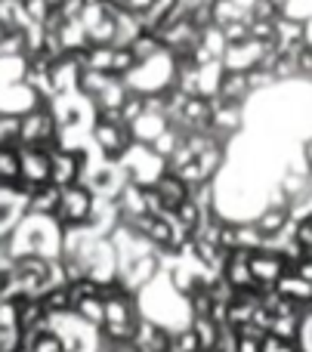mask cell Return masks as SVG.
<instances>
[{
  "label": "cell",
  "mask_w": 312,
  "mask_h": 352,
  "mask_svg": "<svg viewBox=\"0 0 312 352\" xmlns=\"http://www.w3.org/2000/svg\"><path fill=\"white\" fill-rule=\"evenodd\" d=\"M93 207H96V195H93L87 186L62 188L59 210H56L53 219L62 226V232L65 229H80V226H90Z\"/></svg>",
  "instance_id": "cell-1"
},
{
  "label": "cell",
  "mask_w": 312,
  "mask_h": 352,
  "mask_svg": "<svg viewBox=\"0 0 312 352\" xmlns=\"http://www.w3.org/2000/svg\"><path fill=\"white\" fill-rule=\"evenodd\" d=\"M266 50H269V43L251 41V37L241 43H229L226 53H223V68L232 74H251L254 68L263 65Z\"/></svg>",
  "instance_id": "cell-2"
},
{
  "label": "cell",
  "mask_w": 312,
  "mask_h": 352,
  "mask_svg": "<svg viewBox=\"0 0 312 352\" xmlns=\"http://www.w3.org/2000/svg\"><path fill=\"white\" fill-rule=\"evenodd\" d=\"M288 272H291V266L282 260V254H269V250H257V254H251L254 285L263 287V291H272Z\"/></svg>",
  "instance_id": "cell-3"
},
{
  "label": "cell",
  "mask_w": 312,
  "mask_h": 352,
  "mask_svg": "<svg viewBox=\"0 0 312 352\" xmlns=\"http://www.w3.org/2000/svg\"><path fill=\"white\" fill-rule=\"evenodd\" d=\"M130 346L136 352H170V331H167L164 324L142 316L140 324H136V334H133V340H130Z\"/></svg>",
  "instance_id": "cell-4"
},
{
  "label": "cell",
  "mask_w": 312,
  "mask_h": 352,
  "mask_svg": "<svg viewBox=\"0 0 312 352\" xmlns=\"http://www.w3.org/2000/svg\"><path fill=\"white\" fill-rule=\"evenodd\" d=\"M152 188H155V195L164 201L167 210H177V207H183L186 201L192 198V186L183 179V176H177V173H170V170L161 176V179L155 182Z\"/></svg>",
  "instance_id": "cell-5"
},
{
  "label": "cell",
  "mask_w": 312,
  "mask_h": 352,
  "mask_svg": "<svg viewBox=\"0 0 312 352\" xmlns=\"http://www.w3.org/2000/svg\"><path fill=\"white\" fill-rule=\"evenodd\" d=\"M223 278H226L235 291L257 287L254 285V275H251V254H247V250H232V254H229L226 269H223Z\"/></svg>",
  "instance_id": "cell-6"
},
{
  "label": "cell",
  "mask_w": 312,
  "mask_h": 352,
  "mask_svg": "<svg viewBox=\"0 0 312 352\" xmlns=\"http://www.w3.org/2000/svg\"><path fill=\"white\" fill-rule=\"evenodd\" d=\"M62 201V188H56L53 182H43V186H31V198H28V213L34 217H56Z\"/></svg>",
  "instance_id": "cell-7"
},
{
  "label": "cell",
  "mask_w": 312,
  "mask_h": 352,
  "mask_svg": "<svg viewBox=\"0 0 312 352\" xmlns=\"http://www.w3.org/2000/svg\"><path fill=\"white\" fill-rule=\"evenodd\" d=\"M251 96H254V93H251V84H247V74L226 72V78H223V84H220V96H216V102H223V105H245Z\"/></svg>",
  "instance_id": "cell-8"
},
{
  "label": "cell",
  "mask_w": 312,
  "mask_h": 352,
  "mask_svg": "<svg viewBox=\"0 0 312 352\" xmlns=\"http://www.w3.org/2000/svg\"><path fill=\"white\" fill-rule=\"evenodd\" d=\"M276 291L282 294V297H288L291 303H297V306H307V303H312V285L309 281H303L300 275L291 269L288 275H285L282 281L276 285Z\"/></svg>",
  "instance_id": "cell-9"
},
{
  "label": "cell",
  "mask_w": 312,
  "mask_h": 352,
  "mask_svg": "<svg viewBox=\"0 0 312 352\" xmlns=\"http://www.w3.org/2000/svg\"><path fill=\"white\" fill-rule=\"evenodd\" d=\"M192 331H195L198 343H201V352H214L216 340H220V324L214 318H192Z\"/></svg>",
  "instance_id": "cell-10"
},
{
  "label": "cell",
  "mask_w": 312,
  "mask_h": 352,
  "mask_svg": "<svg viewBox=\"0 0 312 352\" xmlns=\"http://www.w3.org/2000/svg\"><path fill=\"white\" fill-rule=\"evenodd\" d=\"M170 352H201V343H198L192 324H186V328H179V331H170Z\"/></svg>",
  "instance_id": "cell-11"
},
{
  "label": "cell",
  "mask_w": 312,
  "mask_h": 352,
  "mask_svg": "<svg viewBox=\"0 0 312 352\" xmlns=\"http://www.w3.org/2000/svg\"><path fill=\"white\" fill-rule=\"evenodd\" d=\"M251 41L272 43L276 41V22H269V19H251Z\"/></svg>",
  "instance_id": "cell-12"
},
{
  "label": "cell",
  "mask_w": 312,
  "mask_h": 352,
  "mask_svg": "<svg viewBox=\"0 0 312 352\" xmlns=\"http://www.w3.org/2000/svg\"><path fill=\"white\" fill-rule=\"evenodd\" d=\"M247 84H251V93H263L266 87H276L278 80L269 68H254V72L247 74Z\"/></svg>",
  "instance_id": "cell-13"
},
{
  "label": "cell",
  "mask_w": 312,
  "mask_h": 352,
  "mask_svg": "<svg viewBox=\"0 0 312 352\" xmlns=\"http://www.w3.org/2000/svg\"><path fill=\"white\" fill-rule=\"evenodd\" d=\"M263 352H303V346H300V343H288V340H278V337L266 334Z\"/></svg>",
  "instance_id": "cell-14"
},
{
  "label": "cell",
  "mask_w": 312,
  "mask_h": 352,
  "mask_svg": "<svg viewBox=\"0 0 312 352\" xmlns=\"http://www.w3.org/2000/svg\"><path fill=\"white\" fill-rule=\"evenodd\" d=\"M294 272H297V275H300V278H303V281H309V285H312V256H307V260H303V263H300V266H297V269H294Z\"/></svg>",
  "instance_id": "cell-15"
}]
</instances>
